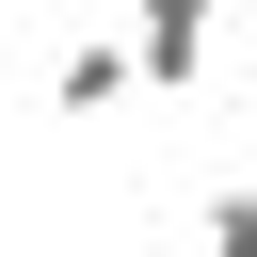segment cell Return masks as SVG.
<instances>
[{
  "instance_id": "4",
  "label": "cell",
  "mask_w": 257,
  "mask_h": 257,
  "mask_svg": "<svg viewBox=\"0 0 257 257\" xmlns=\"http://www.w3.org/2000/svg\"><path fill=\"white\" fill-rule=\"evenodd\" d=\"M225 32H257V0H225Z\"/></svg>"
},
{
  "instance_id": "1",
  "label": "cell",
  "mask_w": 257,
  "mask_h": 257,
  "mask_svg": "<svg viewBox=\"0 0 257 257\" xmlns=\"http://www.w3.org/2000/svg\"><path fill=\"white\" fill-rule=\"evenodd\" d=\"M112 16H128V48H145V96H193V80H209L225 0H112Z\"/></svg>"
},
{
  "instance_id": "3",
  "label": "cell",
  "mask_w": 257,
  "mask_h": 257,
  "mask_svg": "<svg viewBox=\"0 0 257 257\" xmlns=\"http://www.w3.org/2000/svg\"><path fill=\"white\" fill-rule=\"evenodd\" d=\"M193 257H257V177H225V193H209V225H193Z\"/></svg>"
},
{
  "instance_id": "2",
  "label": "cell",
  "mask_w": 257,
  "mask_h": 257,
  "mask_svg": "<svg viewBox=\"0 0 257 257\" xmlns=\"http://www.w3.org/2000/svg\"><path fill=\"white\" fill-rule=\"evenodd\" d=\"M128 96H145V48H128V16H112V32H80V48H64L48 112H64V128H96V112H128Z\"/></svg>"
}]
</instances>
